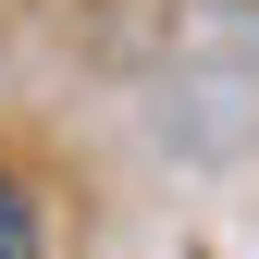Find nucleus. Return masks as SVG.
I'll use <instances>...</instances> for the list:
<instances>
[{"instance_id":"nucleus-1","label":"nucleus","mask_w":259,"mask_h":259,"mask_svg":"<svg viewBox=\"0 0 259 259\" xmlns=\"http://www.w3.org/2000/svg\"><path fill=\"white\" fill-rule=\"evenodd\" d=\"M0 259H37V210H25L13 185H0Z\"/></svg>"}]
</instances>
